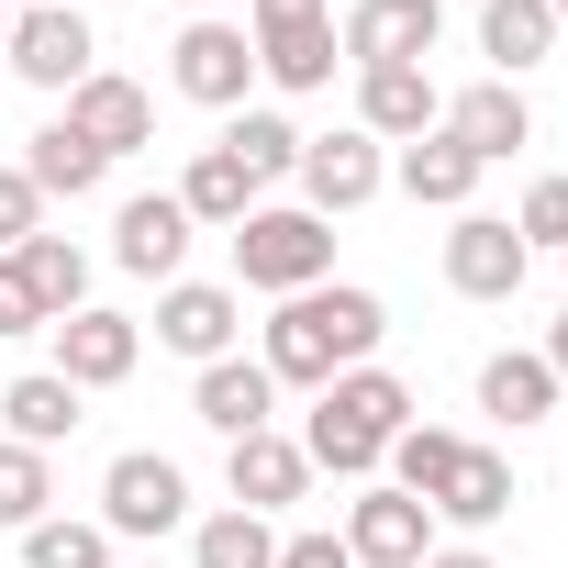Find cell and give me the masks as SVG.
<instances>
[{"label": "cell", "instance_id": "obj_1", "mask_svg": "<svg viewBox=\"0 0 568 568\" xmlns=\"http://www.w3.org/2000/svg\"><path fill=\"white\" fill-rule=\"evenodd\" d=\"M379 335H390V313H379V291H346V278H324V291H291L278 302V324H267V379H291V390H324V379H346V368H368L379 357Z\"/></svg>", "mask_w": 568, "mask_h": 568}, {"label": "cell", "instance_id": "obj_2", "mask_svg": "<svg viewBox=\"0 0 568 568\" xmlns=\"http://www.w3.org/2000/svg\"><path fill=\"white\" fill-rule=\"evenodd\" d=\"M402 424H413V390H402L390 368H346V379H324L302 457H313V468H335V479H368V468L390 457V435H402Z\"/></svg>", "mask_w": 568, "mask_h": 568}, {"label": "cell", "instance_id": "obj_3", "mask_svg": "<svg viewBox=\"0 0 568 568\" xmlns=\"http://www.w3.org/2000/svg\"><path fill=\"white\" fill-rule=\"evenodd\" d=\"M324 267H335V234H324V212H245L234 223V278L245 291H324Z\"/></svg>", "mask_w": 568, "mask_h": 568}, {"label": "cell", "instance_id": "obj_4", "mask_svg": "<svg viewBox=\"0 0 568 568\" xmlns=\"http://www.w3.org/2000/svg\"><path fill=\"white\" fill-rule=\"evenodd\" d=\"M256 68L278 79V90H324L335 79V12L324 0H256Z\"/></svg>", "mask_w": 568, "mask_h": 568}, {"label": "cell", "instance_id": "obj_5", "mask_svg": "<svg viewBox=\"0 0 568 568\" xmlns=\"http://www.w3.org/2000/svg\"><path fill=\"white\" fill-rule=\"evenodd\" d=\"M190 513V479H179V457H156V446H123L112 468H101V535H168Z\"/></svg>", "mask_w": 568, "mask_h": 568}, {"label": "cell", "instance_id": "obj_6", "mask_svg": "<svg viewBox=\"0 0 568 568\" xmlns=\"http://www.w3.org/2000/svg\"><path fill=\"white\" fill-rule=\"evenodd\" d=\"M435 34H446V0H357V12L335 23V45L357 68H424Z\"/></svg>", "mask_w": 568, "mask_h": 568}, {"label": "cell", "instance_id": "obj_7", "mask_svg": "<svg viewBox=\"0 0 568 568\" xmlns=\"http://www.w3.org/2000/svg\"><path fill=\"white\" fill-rule=\"evenodd\" d=\"M524 267H535V245H524L501 212H457V234H446V291H468V302H513Z\"/></svg>", "mask_w": 568, "mask_h": 568}, {"label": "cell", "instance_id": "obj_8", "mask_svg": "<svg viewBox=\"0 0 568 568\" xmlns=\"http://www.w3.org/2000/svg\"><path fill=\"white\" fill-rule=\"evenodd\" d=\"M291 179H302V212H324V223H335V212L379 201V179H390V168H379V134H302V168H291Z\"/></svg>", "mask_w": 568, "mask_h": 568}, {"label": "cell", "instance_id": "obj_9", "mask_svg": "<svg viewBox=\"0 0 568 568\" xmlns=\"http://www.w3.org/2000/svg\"><path fill=\"white\" fill-rule=\"evenodd\" d=\"M346 557L357 568H424L435 557V513L413 490H357L346 501Z\"/></svg>", "mask_w": 568, "mask_h": 568}, {"label": "cell", "instance_id": "obj_10", "mask_svg": "<svg viewBox=\"0 0 568 568\" xmlns=\"http://www.w3.org/2000/svg\"><path fill=\"white\" fill-rule=\"evenodd\" d=\"M223 490H234V513H291L302 490H313V457H302V435H234L223 446Z\"/></svg>", "mask_w": 568, "mask_h": 568}, {"label": "cell", "instance_id": "obj_11", "mask_svg": "<svg viewBox=\"0 0 568 568\" xmlns=\"http://www.w3.org/2000/svg\"><path fill=\"white\" fill-rule=\"evenodd\" d=\"M0 57H12V79H34V90H79L90 79V23L68 12V0H34V12L12 23V45H0Z\"/></svg>", "mask_w": 568, "mask_h": 568}, {"label": "cell", "instance_id": "obj_12", "mask_svg": "<svg viewBox=\"0 0 568 568\" xmlns=\"http://www.w3.org/2000/svg\"><path fill=\"white\" fill-rule=\"evenodd\" d=\"M68 134H79V145H101V156H134V145L156 134V101H145L134 79H112V68H90V79L68 90Z\"/></svg>", "mask_w": 568, "mask_h": 568}, {"label": "cell", "instance_id": "obj_13", "mask_svg": "<svg viewBox=\"0 0 568 568\" xmlns=\"http://www.w3.org/2000/svg\"><path fill=\"white\" fill-rule=\"evenodd\" d=\"M45 335H57V379H68V390H112V379H134V346H145V335H134L123 313H101V302L68 313V324H45Z\"/></svg>", "mask_w": 568, "mask_h": 568}, {"label": "cell", "instance_id": "obj_14", "mask_svg": "<svg viewBox=\"0 0 568 568\" xmlns=\"http://www.w3.org/2000/svg\"><path fill=\"white\" fill-rule=\"evenodd\" d=\"M190 413H201L223 446H234V435H267V424H278V379H267L256 357H212L201 390H190Z\"/></svg>", "mask_w": 568, "mask_h": 568}, {"label": "cell", "instance_id": "obj_15", "mask_svg": "<svg viewBox=\"0 0 568 568\" xmlns=\"http://www.w3.org/2000/svg\"><path fill=\"white\" fill-rule=\"evenodd\" d=\"M190 101H212V112H234L245 101V79H256V45L234 34V23H190L179 34V68H168Z\"/></svg>", "mask_w": 568, "mask_h": 568}, {"label": "cell", "instance_id": "obj_16", "mask_svg": "<svg viewBox=\"0 0 568 568\" xmlns=\"http://www.w3.org/2000/svg\"><path fill=\"white\" fill-rule=\"evenodd\" d=\"M446 134L490 168V156H524V145H535V112H524V90H513V79H479V90H457V101H446Z\"/></svg>", "mask_w": 568, "mask_h": 568}, {"label": "cell", "instance_id": "obj_17", "mask_svg": "<svg viewBox=\"0 0 568 568\" xmlns=\"http://www.w3.org/2000/svg\"><path fill=\"white\" fill-rule=\"evenodd\" d=\"M156 346L179 357H234V291H212V278H168V302H156Z\"/></svg>", "mask_w": 568, "mask_h": 568}, {"label": "cell", "instance_id": "obj_18", "mask_svg": "<svg viewBox=\"0 0 568 568\" xmlns=\"http://www.w3.org/2000/svg\"><path fill=\"white\" fill-rule=\"evenodd\" d=\"M112 256H123L134 278H179V256H190V212H179V190H145V201H123V223H112Z\"/></svg>", "mask_w": 568, "mask_h": 568}, {"label": "cell", "instance_id": "obj_19", "mask_svg": "<svg viewBox=\"0 0 568 568\" xmlns=\"http://www.w3.org/2000/svg\"><path fill=\"white\" fill-rule=\"evenodd\" d=\"M435 123H446V101H435L424 68H368V79H357V134H402V145H413V134H435Z\"/></svg>", "mask_w": 568, "mask_h": 568}, {"label": "cell", "instance_id": "obj_20", "mask_svg": "<svg viewBox=\"0 0 568 568\" xmlns=\"http://www.w3.org/2000/svg\"><path fill=\"white\" fill-rule=\"evenodd\" d=\"M12 267H23V291L45 302V324L90 313V256H79L68 234H23V245H12Z\"/></svg>", "mask_w": 568, "mask_h": 568}, {"label": "cell", "instance_id": "obj_21", "mask_svg": "<svg viewBox=\"0 0 568 568\" xmlns=\"http://www.w3.org/2000/svg\"><path fill=\"white\" fill-rule=\"evenodd\" d=\"M546 45H557V12H546V0H479V57H490L501 79L546 68Z\"/></svg>", "mask_w": 568, "mask_h": 568}, {"label": "cell", "instance_id": "obj_22", "mask_svg": "<svg viewBox=\"0 0 568 568\" xmlns=\"http://www.w3.org/2000/svg\"><path fill=\"white\" fill-rule=\"evenodd\" d=\"M179 212L234 234V223L256 212V179H245V156H234V145H201V156H190V179H179Z\"/></svg>", "mask_w": 568, "mask_h": 568}, {"label": "cell", "instance_id": "obj_23", "mask_svg": "<svg viewBox=\"0 0 568 568\" xmlns=\"http://www.w3.org/2000/svg\"><path fill=\"white\" fill-rule=\"evenodd\" d=\"M402 190H413V201H435V212H457V201L479 190V156L435 123V134H413V145H402Z\"/></svg>", "mask_w": 568, "mask_h": 568}, {"label": "cell", "instance_id": "obj_24", "mask_svg": "<svg viewBox=\"0 0 568 568\" xmlns=\"http://www.w3.org/2000/svg\"><path fill=\"white\" fill-rule=\"evenodd\" d=\"M435 513H446V524H501V513H513V457H501V446H468V457L446 468Z\"/></svg>", "mask_w": 568, "mask_h": 568}, {"label": "cell", "instance_id": "obj_25", "mask_svg": "<svg viewBox=\"0 0 568 568\" xmlns=\"http://www.w3.org/2000/svg\"><path fill=\"white\" fill-rule=\"evenodd\" d=\"M0 413H12V446H68V435H79V390H68L57 368L12 379V390H0Z\"/></svg>", "mask_w": 568, "mask_h": 568}, {"label": "cell", "instance_id": "obj_26", "mask_svg": "<svg viewBox=\"0 0 568 568\" xmlns=\"http://www.w3.org/2000/svg\"><path fill=\"white\" fill-rule=\"evenodd\" d=\"M23 179H34L45 201H90V190L112 179V156H101V145H79L68 123H45V134H34V156H23Z\"/></svg>", "mask_w": 568, "mask_h": 568}, {"label": "cell", "instance_id": "obj_27", "mask_svg": "<svg viewBox=\"0 0 568 568\" xmlns=\"http://www.w3.org/2000/svg\"><path fill=\"white\" fill-rule=\"evenodd\" d=\"M479 413L546 424V413H557V368H546V357H490V368H479Z\"/></svg>", "mask_w": 568, "mask_h": 568}, {"label": "cell", "instance_id": "obj_28", "mask_svg": "<svg viewBox=\"0 0 568 568\" xmlns=\"http://www.w3.org/2000/svg\"><path fill=\"white\" fill-rule=\"evenodd\" d=\"M457 457H468V435H446V424H402V435H390V490H413V501L435 513V490H446Z\"/></svg>", "mask_w": 568, "mask_h": 568}, {"label": "cell", "instance_id": "obj_29", "mask_svg": "<svg viewBox=\"0 0 568 568\" xmlns=\"http://www.w3.org/2000/svg\"><path fill=\"white\" fill-rule=\"evenodd\" d=\"M190 568H278V535H267V513H212V524L190 535Z\"/></svg>", "mask_w": 568, "mask_h": 568}, {"label": "cell", "instance_id": "obj_30", "mask_svg": "<svg viewBox=\"0 0 568 568\" xmlns=\"http://www.w3.org/2000/svg\"><path fill=\"white\" fill-rule=\"evenodd\" d=\"M23 568H112V535H101V524L45 513V524H23Z\"/></svg>", "mask_w": 568, "mask_h": 568}, {"label": "cell", "instance_id": "obj_31", "mask_svg": "<svg viewBox=\"0 0 568 568\" xmlns=\"http://www.w3.org/2000/svg\"><path fill=\"white\" fill-rule=\"evenodd\" d=\"M57 513V468L45 446H0V524H45Z\"/></svg>", "mask_w": 568, "mask_h": 568}, {"label": "cell", "instance_id": "obj_32", "mask_svg": "<svg viewBox=\"0 0 568 568\" xmlns=\"http://www.w3.org/2000/svg\"><path fill=\"white\" fill-rule=\"evenodd\" d=\"M223 145L245 156V179H256V190H267V179H291V168H302V134H291V123H278V112H245V123H234Z\"/></svg>", "mask_w": 568, "mask_h": 568}, {"label": "cell", "instance_id": "obj_33", "mask_svg": "<svg viewBox=\"0 0 568 568\" xmlns=\"http://www.w3.org/2000/svg\"><path fill=\"white\" fill-rule=\"evenodd\" d=\"M513 234H524V245H568V179H535L524 212H513Z\"/></svg>", "mask_w": 568, "mask_h": 568}, {"label": "cell", "instance_id": "obj_34", "mask_svg": "<svg viewBox=\"0 0 568 568\" xmlns=\"http://www.w3.org/2000/svg\"><path fill=\"white\" fill-rule=\"evenodd\" d=\"M23 234H45V190H34L23 168H0V256H12Z\"/></svg>", "mask_w": 568, "mask_h": 568}, {"label": "cell", "instance_id": "obj_35", "mask_svg": "<svg viewBox=\"0 0 568 568\" xmlns=\"http://www.w3.org/2000/svg\"><path fill=\"white\" fill-rule=\"evenodd\" d=\"M0 335H45V302L23 291V267L0 256Z\"/></svg>", "mask_w": 568, "mask_h": 568}, {"label": "cell", "instance_id": "obj_36", "mask_svg": "<svg viewBox=\"0 0 568 568\" xmlns=\"http://www.w3.org/2000/svg\"><path fill=\"white\" fill-rule=\"evenodd\" d=\"M278 568H357L346 535H278Z\"/></svg>", "mask_w": 568, "mask_h": 568}, {"label": "cell", "instance_id": "obj_37", "mask_svg": "<svg viewBox=\"0 0 568 568\" xmlns=\"http://www.w3.org/2000/svg\"><path fill=\"white\" fill-rule=\"evenodd\" d=\"M424 568H490V557H479V546H435Z\"/></svg>", "mask_w": 568, "mask_h": 568}, {"label": "cell", "instance_id": "obj_38", "mask_svg": "<svg viewBox=\"0 0 568 568\" xmlns=\"http://www.w3.org/2000/svg\"><path fill=\"white\" fill-rule=\"evenodd\" d=\"M546 368H557V379H568V313H557V335H546Z\"/></svg>", "mask_w": 568, "mask_h": 568}, {"label": "cell", "instance_id": "obj_39", "mask_svg": "<svg viewBox=\"0 0 568 568\" xmlns=\"http://www.w3.org/2000/svg\"><path fill=\"white\" fill-rule=\"evenodd\" d=\"M546 12H557V34H568V0H546Z\"/></svg>", "mask_w": 568, "mask_h": 568}, {"label": "cell", "instance_id": "obj_40", "mask_svg": "<svg viewBox=\"0 0 568 568\" xmlns=\"http://www.w3.org/2000/svg\"><path fill=\"white\" fill-rule=\"evenodd\" d=\"M0 45H12V12H0Z\"/></svg>", "mask_w": 568, "mask_h": 568}, {"label": "cell", "instance_id": "obj_41", "mask_svg": "<svg viewBox=\"0 0 568 568\" xmlns=\"http://www.w3.org/2000/svg\"><path fill=\"white\" fill-rule=\"evenodd\" d=\"M190 12H201V0H190Z\"/></svg>", "mask_w": 568, "mask_h": 568}]
</instances>
